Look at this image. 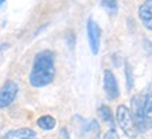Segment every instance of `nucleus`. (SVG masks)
Returning a JSON list of instances; mask_svg holds the SVG:
<instances>
[{
  "label": "nucleus",
  "mask_w": 152,
  "mask_h": 139,
  "mask_svg": "<svg viewBox=\"0 0 152 139\" xmlns=\"http://www.w3.org/2000/svg\"><path fill=\"white\" fill-rule=\"evenodd\" d=\"M3 4H4V1H3V0H0V7H1Z\"/></svg>",
  "instance_id": "obj_15"
},
{
  "label": "nucleus",
  "mask_w": 152,
  "mask_h": 139,
  "mask_svg": "<svg viewBox=\"0 0 152 139\" xmlns=\"http://www.w3.org/2000/svg\"><path fill=\"white\" fill-rule=\"evenodd\" d=\"M103 84H104V91H106V96L110 100H115L120 94L118 90V83H117V79L111 70H104L103 75Z\"/></svg>",
  "instance_id": "obj_5"
},
{
  "label": "nucleus",
  "mask_w": 152,
  "mask_h": 139,
  "mask_svg": "<svg viewBox=\"0 0 152 139\" xmlns=\"http://www.w3.org/2000/svg\"><path fill=\"white\" fill-rule=\"evenodd\" d=\"M37 125L41 129H44V131H51V129L55 128L56 121H55V118L51 117V115H42V117L38 118Z\"/></svg>",
  "instance_id": "obj_9"
},
{
  "label": "nucleus",
  "mask_w": 152,
  "mask_h": 139,
  "mask_svg": "<svg viewBox=\"0 0 152 139\" xmlns=\"http://www.w3.org/2000/svg\"><path fill=\"white\" fill-rule=\"evenodd\" d=\"M55 79L54 52L48 49L35 55L30 73V84L33 87H45Z\"/></svg>",
  "instance_id": "obj_1"
},
{
  "label": "nucleus",
  "mask_w": 152,
  "mask_h": 139,
  "mask_svg": "<svg viewBox=\"0 0 152 139\" xmlns=\"http://www.w3.org/2000/svg\"><path fill=\"white\" fill-rule=\"evenodd\" d=\"M18 94V86L14 80H6L0 89V108H7L11 106Z\"/></svg>",
  "instance_id": "obj_4"
},
{
  "label": "nucleus",
  "mask_w": 152,
  "mask_h": 139,
  "mask_svg": "<svg viewBox=\"0 0 152 139\" xmlns=\"http://www.w3.org/2000/svg\"><path fill=\"white\" fill-rule=\"evenodd\" d=\"M125 76H127V87L128 89H132V84H134V80H132V75H131V68L128 63H125Z\"/></svg>",
  "instance_id": "obj_12"
},
{
  "label": "nucleus",
  "mask_w": 152,
  "mask_h": 139,
  "mask_svg": "<svg viewBox=\"0 0 152 139\" xmlns=\"http://www.w3.org/2000/svg\"><path fill=\"white\" fill-rule=\"evenodd\" d=\"M131 112L141 132L152 128V84L131 98Z\"/></svg>",
  "instance_id": "obj_2"
},
{
  "label": "nucleus",
  "mask_w": 152,
  "mask_h": 139,
  "mask_svg": "<svg viewBox=\"0 0 152 139\" xmlns=\"http://www.w3.org/2000/svg\"><path fill=\"white\" fill-rule=\"evenodd\" d=\"M103 139H118V135H117V132H115V129L111 128L107 131V134L104 135Z\"/></svg>",
  "instance_id": "obj_13"
},
{
  "label": "nucleus",
  "mask_w": 152,
  "mask_h": 139,
  "mask_svg": "<svg viewBox=\"0 0 152 139\" xmlns=\"http://www.w3.org/2000/svg\"><path fill=\"white\" fill-rule=\"evenodd\" d=\"M1 139H37V134L31 128H18L9 131Z\"/></svg>",
  "instance_id": "obj_8"
},
{
  "label": "nucleus",
  "mask_w": 152,
  "mask_h": 139,
  "mask_svg": "<svg viewBox=\"0 0 152 139\" xmlns=\"http://www.w3.org/2000/svg\"><path fill=\"white\" fill-rule=\"evenodd\" d=\"M138 16L141 18L144 27L152 31V0H147L140 6Z\"/></svg>",
  "instance_id": "obj_7"
},
{
  "label": "nucleus",
  "mask_w": 152,
  "mask_h": 139,
  "mask_svg": "<svg viewBox=\"0 0 152 139\" xmlns=\"http://www.w3.org/2000/svg\"><path fill=\"white\" fill-rule=\"evenodd\" d=\"M115 119H117V124L121 128V131L125 134V136L134 139L138 136V132L140 129L137 127V122L134 119V115L128 107L125 106H118L117 107V112H115Z\"/></svg>",
  "instance_id": "obj_3"
},
{
  "label": "nucleus",
  "mask_w": 152,
  "mask_h": 139,
  "mask_svg": "<svg viewBox=\"0 0 152 139\" xmlns=\"http://www.w3.org/2000/svg\"><path fill=\"white\" fill-rule=\"evenodd\" d=\"M102 6H103L104 9H107V10L110 11V13H115L117 11V3L115 1H113V0H106V1H102Z\"/></svg>",
  "instance_id": "obj_11"
},
{
  "label": "nucleus",
  "mask_w": 152,
  "mask_h": 139,
  "mask_svg": "<svg viewBox=\"0 0 152 139\" xmlns=\"http://www.w3.org/2000/svg\"><path fill=\"white\" fill-rule=\"evenodd\" d=\"M99 115L100 118L103 119L106 124H109V125H113V114H111V110H110L107 106H100L99 107Z\"/></svg>",
  "instance_id": "obj_10"
},
{
  "label": "nucleus",
  "mask_w": 152,
  "mask_h": 139,
  "mask_svg": "<svg viewBox=\"0 0 152 139\" xmlns=\"http://www.w3.org/2000/svg\"><path fill=\"white\" fill-rule=\"evenodd\" d=\"M144 44H145L144 47H145V51L148 52V55H152V42L151 41H148V39H145Z\"/></svg>",
  "instance_id": "obj_14"
},
{
  "label": "nucleus",
  "mask_w": 152,
  "mask_h": 139,
  "mask_svg": "<svg viewBox=\"0 0 152 139\" xmlns=\"http://www.w3.org/2000/svg\"><path fill=\"white\" fill-rule=\"evenodd\" d=\"M87 39H89L92 52L96 55L100 48V27L93 18L87 20Z\"/></svg>",
  "instance_id": "obj_6"
}]
</instances>
